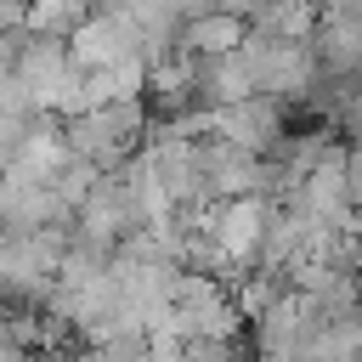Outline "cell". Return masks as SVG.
Here are the masks:
<instances>
[{
  "mask_svg": "<svg viewBox=\"0 0 362 362\" xmlns=\"http://www.w3.org/2000/svg\"><path fill=\"white\" fill-rule=\"evenodd\" d=\"M141 130V107L136 102H113V107H90V113H79V119H68V153L74 158H85L90 170H102V164H113V158H124L130 153V136Z\"/></svg>",
  "mask_w": 362,
  "mask_h": 362,
  "instance_id": "6da1fadb",
  "label": "cell"
},
{
  "mask_svg": "<svg viewBox=\"0 0 362 362\" xmlns=\"http://www.w3.org/2000/svg\"><path fill=\"white\" fill-rule=\"evenodd\" d=\"M209 243H215V255H226V260H249L255 249H260V238H266V204L260 198H226L215 215H209Z\"/></svg>",
  "mask_w": 362,
  "mask_h": 362,
  "instance_id": "3957f363",
  "label": "cell"
},
{
  "mask_svg": "<svg viewBox=\"0 0 362 362\" xmlns=\"http://www.w3.org/2000/svg\"><path fill=\"white\" fill-rule=\"evenodd\" d=\"M209 130H221L226 147L255 153V147L272 141V130H277V107H272L266 96H243V102H226V107L209 119Z\"/></svg>",
  "mask_w": 362,
  "mask_h": 362,
  "instance_id": "277c9868",
  "label": "cell"
},
{
  "mask_svg": "<svg viewBox=\"0 0 362 362\" xmlns=\"http://www.w3.org/2000/svg\"><path fill=\"white\" fill-rule=\"evenodd\" d=\"M181 40H187L192 51H204V57H226V51H238V45H243V17H232V11H204V17H187Z\"/></svg>",
  "mask_w": 362,
  "mask_h": 362,
  "instance_id": "5b68a950",
  "label": "cell"
},
{
  "mask_svg": "<svg viewBox=\"0 0 362 362\" xmlns=\"http://www.w3.org/2000/svg\"><path fill=\"white\" fill-rule=\"evenodd\" d=\"M130 57H141V34H136L124 17L96 11V17H85V23L74 28V45H68V62H74V68L107 74V68H119V62H130Z\"/></svg>",
  "mask_w": 362,
  "mask_h": 362,
  "instance_id": "7a4b0ae2",
  "label": "cell"
}]
</instances>
